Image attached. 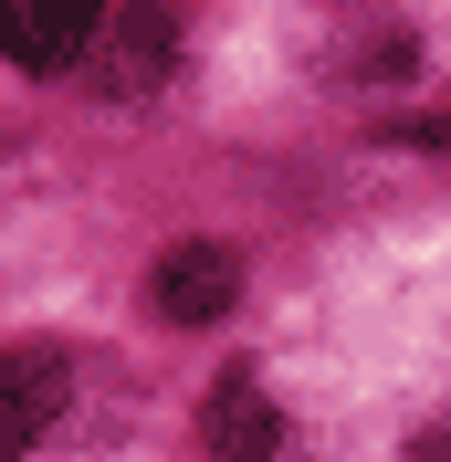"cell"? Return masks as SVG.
Masks as SVG:
<instances>
[{"label":"cell","mask_w":451,"mask_h":462,"mask_svg":"<svg viewBox=\"0 0 451 462\" xmlns=\"http://www.w3.org/2000/svg\"><path fill=\"white\" fill-rule=\"evenodd\" d=\"M95 0H0V53L22 63V74H74L95 42Z\"/></svg>","instance_id":"cell-4"},{"label":"cell","mask_w":451,"mask_h":462,"mask_svg":"<svg viewBox=\"0 0 451 462\" xmlns=\"http://www.w3.org/2000/svg\"><path fill=\"white\" fill-rule=\"evenodd\" d=\"M231 294H242V253H231V242H179V253L147 273V305L169 326H221Z\"/></svg>","instance_id":"cell-3"},{"label":"cell","mask_w":451,"mask_h":462,"mask_svg":"<svg viewBox=\"0 0 451 462\" xmlns=\"http://www.w3.org/2000/svg\"><path fill=\"white\" fill-rule=\"evenodd\" d=\"M169 74H179V22L158 0H115L85 42V85L95 95H158Z\"/></svg>","instance_id":"cell-1"},{"label":"cell","mask_w":451,"mask_h":462,"mask_svg":"<svg viewBox=\"0 0 451 462\" xmlns=\"http://www.w3.org/2000/svg\"><path fill=\"white\" fill-rule=\"evenodd\" d=\"M199 431H210V462H305L294 431H283V410H273V389H262V368H221L210 378Z\"/></svg>","instance_id":"cell-2"},{"label":"cell","mask_w":451,"mask_h":462,"mask_svg":"<svg viewBox=\"0 0 451 462\" xmlns=\"http://www.w3.org/2000/svg\"><path fill=\"white\" fill-rule=\"evenodd\" d=\"M410 462H451V420H430V431L410 441Z\"/></svg>","instance_id":"cell-6"},{"label":"cell","mask_w":451,"mask_h":462,"mask_svg":"<svg viewBox=\"0 0 451 462\" xmlns=\"http://www.w3.org/2000/svg\"><path fill=\"white\" fill-rule=\"evenodd\" d=\"M53 410H63V357L53 346H32V357H0V462L32 452V441L53 431Z\"/></svg>","instance_id":"cell-5"}]
</instances>
